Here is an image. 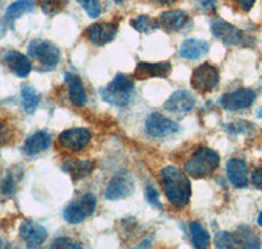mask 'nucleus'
I'll use <instances>...</instances> for the list:
<instances>
[{"mask_svg": "<svg viewBox=\"0 0 262 249\" xmlns=\"http://www.w3.org/2000/svg\"><path fill=\"white\" fill-rule=\"evenodd\" d=\"M160 180L170 205L179 209L188 205L191 197V182L186 172H182L177 167H165L161 169Z\"/></svg>", "mask_w": 262, "mask_h": 249, "instance_id": "f257e3e1", "label": "nucleus"}, {"mask_svg": "<svg viewBox=\"0 0 262 249\" xmlns=\"http://www.w3.org/2000/svg\"><path fill=\"white\" fill-rule=\"evenodd\" d=\"M219 163H221V157L215 150L209 147H200L185 163V172L194 178L206 177L216 171Z\"/></svg>", "mask_w": 262, "mask_h": 249, "instance_id": "f03ea898", "label": "nucleus"}, {"mask_svg": "<svg viewBox=\"0 0 262 249\" xmlns=\"http://www.w3.org/2000/svg\"><path fill=\"white\" fill-rule=\"evenodd\" d=\"M134 92L133 79L125 74H118L111 83L100 89L101 98L107 104L123 108L128 104Z\"/></svg>", "mask_w": 262, "mask_h": 249, "instance_id": "7ed1b4c3", "label": "nucleus"}, {"mask_svg": "<svg viewBox=\"0 0 262 249\" xmlns=\"http://www.w3.org/2000/svg\"><path fill=\"white\" fill-rule=\"evenodd\" d=\"M28 54L41 63L46 70L55 69L60 60V51L54 44L42 39H34L29 44Z\"/></svg>", "mask_w": 262, "mask_h": 249, "instance_id": "20e7f679", "label": "nucleus"}, {"mask_svg": "<svg viewBox=\"0 0 262 249\" xmlns=\"http://www.w3.org/2000/svg\"><path fill=\"white\" fill-rule=\"evenodd\" d=\"M96 197L92 193L81 196L78 201L70 203L64 210V219L70 224H80L86 218H90L96 210Z\"/></svg>", "mask_w": 262, "mask_h": 249, "instance_id": "39448f33", "label": "nucleus"}, {"mask_svg": "<svg viewBox=\"0 0 262 249\" xmlns=\"http://www.w3.org/2000/svg\"><path fill=\"white\" fill-rule=\"evenodd\" d=\"M190 83L200 93H209L219 84V72L216 67L210 63H203L193 71Z\"/></svg>", "mask_w": 262, "mask_h": 249, "instance_id": "423d86ee", "label": "nucleus"}, {"mask_svg": "<svg viewBox=\"0 0 262 249\" xmlns=\"http://www.w3.org/2000/svg\"><path fill=\"white\" fill-rule=\"evenodd\" d=\"M134 192V180L126 171L117 173L111 180L105 192V197L109 201H121L127 198Z\"/></svg>", "mask_w": 262, "mask_h": 249, "instance_id": "0eeeda50", "label": "nucleus"}, {"mask_svg": "<svg viewBox=\"0 0 262 249\" xmlns=\"http://www.w3.org/2000/svg\"><path fill=\"white\" fill-rule=\"evenodd\" d=\"M144 128H146V131L149 137L160 139V138L170 137L174 133H177L180 126L172 119L165 118L160 113H152L151 116L147 118Z\"/></svg>", "mask_w": 262, "mask_h": 249, "instance_id": "6e6552de", "label": "nucleus"}, {"mask_svg": "<svg viewBox=\"0 0 262 249\" xmlns=\"http://www.w3.org/2000/svg\"><path fill=\"white\" fill-rule=\"evenodd\" d=\"M254 100H256V92L253 89L240 88L222 96L221 100H219V105L226 110L236 112V110L249 108L253 104Z\"/></svg>", "mask_w": 262, "mask_h": 249, "instance_id": "1a4fd4ad", "label": "nucleus"}, {"mask_svg": "<svg viewBox=\"0 0 262 249\" xmlns=\"http://www.w3.org/2000/svg\"><path fill=\"white\" fill-rule=\"evenodd\" d=\"M58 142L63 149L72 152L84 150L91 142V133L85 128H71L63 131L58 138Z\"/></svg>", "mask_w": 262, "mask_h": 249, "instance_id": "9d476101", "label": "nucleus"}, {"mask_svg": "<svg viewBox=\"0 0 262 249\" xmlns=\"http://www.w3.org/2000/svg\"><path fill=\"white\" fill-rule=\"evenodd\" d=\"M117 33H118V25L106 21L93 23L85 29L86 38L96 46H104L112 42L116 38Z\"/></svg>", "mask_w": 262, "mask_h": 249, "instance_id": "9b49d317", "label": "nucleus"}, {"mask_svg": "<svg viewBox=\"0 0 262 249\" xmlns=\"http://www.w3.org/2000/svg\"><path fill=\"white\" fill-rule=\"evenodd\" d=\"M211 32L217 39H221L226 45L237 46V45H242L244 42V34H243L242 30L224 20L212 21Z\"/></svg>", "mask_w": 262, "mask_h": 249, "instance_id": "f8f14e48", "label": "nucleus"}, {"mask_svg": "<svg viewBox=\"0 0 262 249\" xmlns=\"http://www.w3.org/2000/svg\"><path fill=\"white\" fill-rule=\"evenodd\" d=\"M20 237L25 241L28 248H39L48 239V231L38 223L25 220L20 229Z\"/></svg>", "mask_w": 262, "mask_h": 249, "instance_id": "ddd939ff", "label": "nucleus"}, {"mask_svg": "<svg viewBox=\"0 0 262 249\" xmlns=\"http://www.w3.org/2000/svg\"><path fill=\"white\" fill-rule=\"evenodd\" d=\"M195 107V96L186 89H179L163 105L167 112L188 113Z\"/></svg>", "mask_w": 262, "mask_h": 249, "instance_id": "4468645a", "label": "nucleus"}, {"mask_svg": "<svg viewBox=\"0 0 262 249\" xmlns=\"http://www.w3.org/2000/svg\"><path fill=\"white\" fill-rule=\"evenodd\" d=\"M172 72V65L169 62H139L135 67L134 75L139 80H146L149 77H161L165 79Z\"/></svg>", "mask_w": 262, "mask_h": 249, "instance_id": "2eb2a0df", "label": "nucleus"}, {"mask_svg": "<svg viewBox=\"0 0 262 249\" xmlns=\"http://www.w3.org/2000/svg\"><path fill=\"white\" fill-rule=\"evenodd\" d=\"M189 21H190V16L186 11L173 9V11H165L161 13L160 17L158 18V24L164 30L172 33L181 30L189 24Z\"/></svg>", "mask_w": 262, "mask_h": 249, "instance_id": "dca6fc26", "label": "nucleus"}, {"mask_svg": "<svg viewBox=\"0 0 262 249\" xmlns=\"http://www.w3.org/2000/svg\"><path fill=\"white\" fill-rule=\"evenodd\" d=\"M4 62L17 77H27L32 71V63L25 54L9 50L4 54Z\"/></svg>", "mask_w": 262, "mask_h": 249, "instance_id": "f3484780", "label": "nucleus"}, {"mask_svg": "<svg viewBox=\"0 0 262 249\" xmlns=\"http://www.w3.org/2000/svg\"><path fill=\"white\" fill-rule=\"evenodd\" d=\"M227 176L235 188L248 186V167L243 159H231L227 163Z\"/></svg>", "mask_w": 262, "mask_h": 249, "instance_id": "a211bd4d", "label": "nucleus"}, {"mask_svg": "<svg viewBox=\"0 0 262 249\" xmlns=\"http://www.w3.org/2000/svg\"><path fill=\"white\" fill-rule=\"evenodd\" d=\"M51 144V135L45 130L37 131L33 135H30L24 143L23 152L27 156H36L39 152L45 151Z\"/></svg>", "mask_w": 262, "mask_h": 249, "instance_id": "6ab92c4d", "label": "nucleus"}, {"mask_svg": "<svg viewBox=\"0 0 262 249\" xmlns=\"http://www.w3.org/2000/svg\"><path fill=\"white\" fill-rule=\"evenodd\" d=\"M66 84L69 88V96L72 104L78 108L85 107L88 97L80 77L75 74H66Z\"/></svg>", "mask_w": 262, "mask_h": 249, "instance_id": "aec40b11", "label": "nucleus"}, {"mask_svg": "<svg viewBox=\"0 0 262 249\" xmlns=\"http://www.w3.org/2000/svg\"><path fill=\"white\" fill-rule=\"evenodd\" d=\"M210 50V45L206 41L202 39H186L185 42H182V45L180 46L179 54L181 58L188 60H195L200 59L201 56L206 55Z\"/></svg>", "mask_w": 262, "mask_h": 249, "instance_id": "412c9836", "label": "nucleus"}, {"mask_svg": "<svg viewBox=\"0 0 262 249\" xmlns=\"http://www.w3.org/2000/svg\"><path fill=\"white\" fill-rule=\"evenodd\" d=\"M95 169V163L91 160H69L64 164V171L71 176L74 181H80L85 178L86 176H90L92 171Z\"/></svg>", "mask_w": 262, "mask_h": 249, "instance_id": "4be33fe9", "label": "nucleus"}, {"mask_svg": "<svg viewBox=\"0 0 262 249\" xmlns=\"http://www.w3.org/2000/svg\"><path fill=\"white\" fill-rule=\"evenodd\" d=\"M232 235L235 246H238V248H261V239L249 227H245V225L240 227Z\"/></svg>", "mask_w": 262, "mask_h": 249, "instance_id": "5701e85b", "label": "nucleus"}, {"mask_svg": "<svg viewBox=\"0 0 262 249\" xmlns=\"http://www.w3.org/2000/svg\"><path fill=\"white\" fill-rule=\"evenodd\" d=\"M34 7H36V4L33 0H16L15 3L8 6L4 18H6L7 23L12 24L13 21L20 18L21 16H24L25 13L32 12Z\"/></svg>", "mask_w": 262, "mask_h": 249, "instance_id": "b1692460", "label": "nucleus"}, {"mask_svg": "<svg viewBox=\"0 0 262 249\" xmlns=\"http://www.w3.org/2000/svg\"><path fill=\"white\" fill-rule=\"evenodd\" d=\"M191 243L196 249H206L210 246V234L201 223L193 222L190 224Z\"/></svg>", "mask_w": 262, "mask_h": 249, "instance_id": "393cba45", "label": "nucleus"}, {"mask_svg": "<svg viewBox=\"0 0 262 249\" xmlns=\"http://www.w3.org/2000/svg\"><path fill=\"white\" fill-rule=\"evenodd\" d=\"M21 100H23V108L28 114H33L39 105V96L36 89L30 86H24L21 89Z\"/></svg>", "mask_w": 262, "mask_h": 249, "instance_id": "a878e982", "label": "nucleus"}, {"mask_svg": "<svg viewBox=\"0 0 262 249\" xmlns=\"http://www.w3.org/2000/svg\"><path fill=\"white\" fill-rule=\"evenodd\" d=\"M131 27L134 28L139 33H151L155 29H158V21L154 20L152 17L147 15H139L131 20Z\"/></svg>", "mask_w": 262, "mask_h": 249, "instance_id": "bb28decb", "label": "nucleus"}, {"mask_svg": "<svg viewBox=\"0 0 262 249\" xmlns=\"http://www.w3.org/2000/svg\"><path fill=\"white\" fill-rule=\"evenodd\" d=\"M84 8L86 15L91 18H97L101 13V2L100 0H76Z\"/></svg>", "mask_w": 262, "mask_h": 249, "instance_id": "cd10ccee", "label": "nucleus"}, {"mask_svg": "<svg viewBox=\"0 0 262 249\" xmlns=\"http://www.w3.org/2000/svg\"><path fill=\"white\" fill-rule=\"evenodd\" d=\"M215 245H216V248H233L235 246L233 235L227 231L217 232L215 235Z\"/></svg>", "mask_w": 262, "mask_h": 249, "instance_id": "c85d7f7f", "label": "nucleus"}, {"mask_svg": "<svg viewBox=\"0 0 262 249\" xmlns=\"http://www.w3.org/2000/svg\"><path fill=\"white\" fill-rule=\"evenodd\" d=\"M51 248H83V245L70 237H58L51 244Z\"/></svg>", "mask_w": 262, "mask_h": 249, "instance_id": "c756f323", "label": "nucleus"}, {"mask_svg": "<svg viewBox=\"0 0 262 249\" xmlns=\"http://www.w3.org/2000/svg\"><path fill=\"white\" fill-rule=\"evenodd\" d=\"M16 186H17V181H16L15 176L12 173H9L6 178L3 180L0 188H2V193L4 194H12L16 190Z\"/></svg>", "mask_w": 262, "mask_h": 249, "instance_id": "7c9ffc66", "label": "nucleus"}, {"mask_svg": "<svg viewBox=\"0 0 262 249\" xmlns=\"http://www.w3.org/2000/svg\"><path fill=\"white\" fill-rule=\"evenodd\" d=\"M146 197H147V201H148V203L152 206V208H156V209L163 208L160 203V197H159L158 190H156L155 188L147 186L146 188Z\"/></svg>", "mask_w": 262, "mask_h": 249, "instance_id": "2f4dec72", "label": "nucleus"}, {"mask_svg": "<svg viewBox=\"0 0 262 249\" xmlns=\"http://www.w3.org/2000/svg\"><path fill=\"white\" fill-rule=\"evenodd\" d=\"M194 7L198 11L203 12H212L216 8V2L215 0H194Z\"/></svg>", "mask_w": 262, "mask_h": 249, "instance_id": "473e14b6", "label": "nucleus"}, {"mask_svg": "<svg viewBox=\"0 0 262 249\" xmlns=\"http://www.w3.org/2000/svg\"><path fill=\"white\" fill-rule=\"evenodd\" d=\"M9 139H11V130L8 125L0 119V144H6L9 142Z\"/></svg>", "mask_w": 262, "mask_h": 249, "instance_id": "72a5a7b5", "label": "nucleus"}, {"mask_svg": "<svg viewBox=\"0 0 262 249\" xmlns=\"http://www.w3.org/2000/svg\"><path fill=\"white\" fill-rule=\"evenodd\" d=\"M252 182L257 189L262 190V168L254 169V172L252 173Z\"/></svg>", "mask_w": 262, "mask_h": 249, "instance_id": "f704fd0d", "label": "nucleus"}, {"mask_svg": "<svg viewBox=\"0 0 262 249\" xmlns=\"http://www.w3.org/2000/svg\"><path fill=\"white\" fill-rule=\"evenodd\" d=\"M235 2L238 4V7H240L244 12L250 11L252 7L254 6V3H256V0H235Z\"/></svg>", "mask_w": 262, "mask_h": 249, "instance_id": "c9c22d12", "label": "nucleus"}, {"mask_svg": "<svg viewBox=\"0 0 262 249\" xmlns=\"http://www.w3.org/2000/svg\"><path fill=\"white\" fill-rule=\"evenodd\" d=\"M151 2L160 7H170L173 6V4H176L179 0H151Z\"/></svg>", "mask_w": 262, "mask_h": 249, "instance_id": "e433bc0d", "label": "nucleus"}, {"mask_svg": "<svg viewBox=\"0 0 262 249\" xmlns=\"http://www.w3.org/2000/svg\"><path fill=\"white\" fill-rule=\"evenodd\" d=\"M257 116H258V117H259V118H262V107H261V108H259V109H258V110H257Z\"/></svg>", "mask_w": 262, "mask_h": 249, "instance_id": "4c0bfd02", "label": "nucleus"}, {"mask_svg": "<svg viewBox=\"0 0 262 249\" xmlns=\"http://www.w3.org/2000/svg\"><path fill=\"white\" fill-rule=\"evenodd\" d=\"M258 224L261 225V227H262V211H261V213H259V217H258Z\"/></svg>", "mask_w": 262, "mask_h": 249, "instance_id": "58836bf2", "label": "nucleus"}, {"mask_svg": "<svg viewBox=\"0 0 262 249\" xmlns=\"http://www.w3.org/2000/svg\"><path fill=\"white\" fill-rule=\"evenodd\" d=\"M3 246H6V244H4V241L0 239V248H3Z\"/></svg>", "mask_w": 262, "mask_h": 249, "instance_id": "ea45409f", "label": "nucleus"}, {"mask_svg": "<svg viewBox=\"0 0 262 249\" xmlns=\"http://www.w3.org/2000/svg\"><path fill=\"white\" fill-rule=\"evenodd\" d=\"M114 2H117V3H119V2H122V0H114Z\"/></svg>", "mask_w": 262, "mask_h": 249, "instance_id": "a19ab883", "label": "nucleus"}]
</instances>
